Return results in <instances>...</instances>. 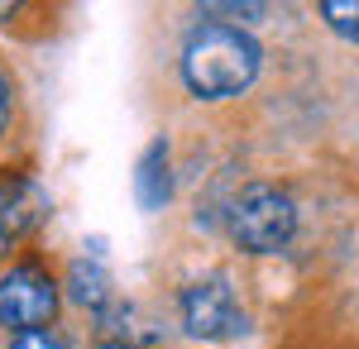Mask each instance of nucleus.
Segmentation results:
<instances>
[{
  "label": "nucleus",
  "mask_w": 359,
  "mask_h": 349,
  "mask_svg": "<svg viewBox=\"0 0 359 349\" xmlns=\"http://www.w3.org/2000/svg\"><path fill=\"white\" fill-rule=\"evenodd\" d=\"M182 77L206 101L240 96L259 77V43L235 25H196L182 43Z\"/></svg>",
  "instance_id": "f257e3e1"
},
{
  "label": "nucleus",
  "mask_w": 359,
  "mask_h": 349,
  "mask_svg": "<svg viewBox=\"0 0 359 349\" xmlns=\"http://www.w3.org/2000/svg\"><path fill=\"white\" fill-rule=\"evenodd\" d=\"M292 230H297V206H292L287 191H278V187L254 182L230 206V235L249 254H278L292 240Z\"/></svg>",
  "instance_id": "f03ea898"
},
{
  "label": "nucleus",
  "mask_w": 359,
  "mask_h": 349,
  "mask_svg": "<svg viewBox=\"0 0 359 349\" xmlns=\"http://www.w3.org/2000/svg\"><path fill=\"white\" fill-rule=\"evenodd\" d=\"M182 325L196 340H235L249 330L245 306L235 301L225 278H206V282H192L182 292Z\"/></svg>",
  "instance_id": "7ed1b4c3"
},
{
  "label": "nucleus",
  "mask_w": 359,
  "mask_h": 349,
  "mask_svg": "<svg viewBox=\"0 0 359 349\" xmlns=\"http://www.w3.org/2000/svg\"><path fill=\"white\" fill-rule=\"evenodd\" d=\"M53 311H57V282L48 273L29 268V264L0 273V325H15L20 335L43 330L53 321Z\"/></svg>",
  "instance_id": "20e7f679"
},
{
  "label": "nucleus",
  "mask_w": 359,
  "mask_h": 349,
  "mask_svg": "<svg viewBox=\"0 0 359 349\" xmlns=\"http://www.w3.org/2000/svg\"><path fill=\"white\" fill-rule=\"evenodd\" d=\"M43 215H48V196L34 182L0 187V235H25L29 225H39Z\"/></svg>",
  "instance_id": "39448f33"
},
{
  "label": "nucleus",
  "mask_w": 359,
  "mask_h": 349,
  "mask_svg": "<svg viewBox=\"0 0 359 349\" xmlns=\"http://www.w3.org/2000/svg\"><path fill=\"white\" fill-rule=\"evenodd\" d=\"M168 191H172V182H168V144L158 139V144H149L144 149V158H139V172H135V196L144 211H158L168 201Z\"/></svg>",
  "instance_id": "423d86ee"
},
{
  "label": "nucleus",
  "mask_w": 359,
  "mask_h": 349,
  "mask_svg": "<svg viewBox=\"0 0 359 349\" xmlns=\"http://www.w3.org/2000/svg\"><path fill=\"white\" fill-rule=\"evenodd\" d=\"M72 296H77L82 306H101V301L111 296L106 273L96 268V264H72Z\"/></svg>",
  "instance_id": "0eeeda50"
},
{
  "label": "nucleus",
  "mask_w": 359,
  "mask_h": 349,
  "mask_svg": "<svg viewBox=\"0 0 359 349\" xmlns=\"http://www.w3.org/2000/svg\"><path fill=\"white\" fill-rule=\"evenodd\" d=\"M321 15H326V25H331L340 39H355L359 43V0H326Z\"/></svg>",
  "instance_id": "6e6552de"
},
{
  "label": "nucleus",
  "mask_w": 359,
  "mask_h": 349,
  "mask_svg": "<svg viewBox=\"0 0 359 349\" xmlns=\"http://www.w3.org/2000/svg\"><path fill=\"white\" fill-rule=\"evenodd\" d=\"M10 349H67V345L57 335H48V330H25V335H15Z\"/></svg>",
  "instance_id": "1a4fd4ad"
},
{
  "label": "nucleus",
  "mask_w": 359,
  "mask_h": 349,
  "mask_svg": "<svg viewBox=\"0 0 359 349\" xmlns=\"http://www.w3.org/2000/svg\"><path fill=\"white\" fill-rule=\"evenodd\" d=\"M10 125V86H5V77H0V130Z\"/></svg>",
  "instance_id": "9d476101"
},
{
  "label": "nucleus",
  "mask_w": 359,
  "mask_h": 349,
  "mask_svg": "<svg viewBox=\"0 0 359 349\" xmlns=\"http://www.w3.org/2000/svg\"><path fill=\"white\" fill-rule=\"evenodd\" d=\"M0 15H15V5H0Z\"/></svg>",
  "instance_id": "9b49d317"
},
{
  "label": "nucleus",
  "mask_w": 359,
  "mask_h": 349,
  "mask_svg": "<svg viewBox=\"0 0 359 349\" xmlns=\"http://www.w3.org/2000/svg\"><path fill=\"white\" fill-rule=\"evenodd\" d=\"M96 349H130V345H96Z\"/></svg>",
  "instance_id": "f8f14e48"
},
{
  "label": "nucleus",
  "mask_w": 359,
  "mask_h": 349,
  "mask_svg": "<svg viewBox=\"0 0 359 349\" xmlns=\"http://www.w3.org/2000/svg\"><path fill=\"white\" fill-rule=\"evenodd\" d=\"M0 244H5V235H0Z\"/></svg>",
  "instance_id": "ddd939ff"
}]
</instances>
